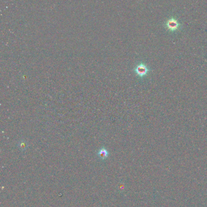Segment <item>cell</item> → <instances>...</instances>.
Returning <instances> with one entry per match:
<instances>
[{"label":"cell","mask_w":207,"mask_h":207,"mask_svg":"<svg viewBox=\"0 0 207 207\" xmlns=\"http://www.w3.org/2000/svg\"><path fill=\"white\" fill-rule=\"evenodd\" d=\"M164 27L170 32H176L180 30L182 27V24L179 22V19L174 17L171 16L166 19L164 24Z\"/></svg>","instance_id":"obj_1"},{"label":"cell","mask_w":207,"mask_h":207,"mask_svg":"<svg viewBox=\"0 0 207 207\" xmlns=\"http://www.w3.org/2000/svg\"><path fill=\"white\" fill-rule=\"evenodd\" d=\"M150 71V69L143 62H140L134 69V72L140 77H144L148 75Z\"/></svg>","instance_id":"obj_2"},{"label":"cell","mask_w":207,"mask_h":207,"mask_svg":"<svg viewBox=\"0 0 207 207\" xmlns=\"http://www.w3.org/2000/svg\"><path fill=\"white\" fill-rule=\"evenodd\" d=\"M109 151L105 147L100 148L97 152V155L100 159L101 160H105L109 156Z\"/></svg>","instance_id":"obj_3"},{"label":"cell","mask_w":207,"mask_h":207,"mask_svg":"<svg viewBox=\"0 0 207 207\" xmlns=\"http://www.w3.org/2000/svg\"><path fill=\"white\" fill-rule=\"evenodd\" d=\"M19 147H20V149L21 150H26V148H28L27 142H26L24 141L20 142V143H19Z\"/></svg>","instance_id":"obj_4"}]
</instances>
